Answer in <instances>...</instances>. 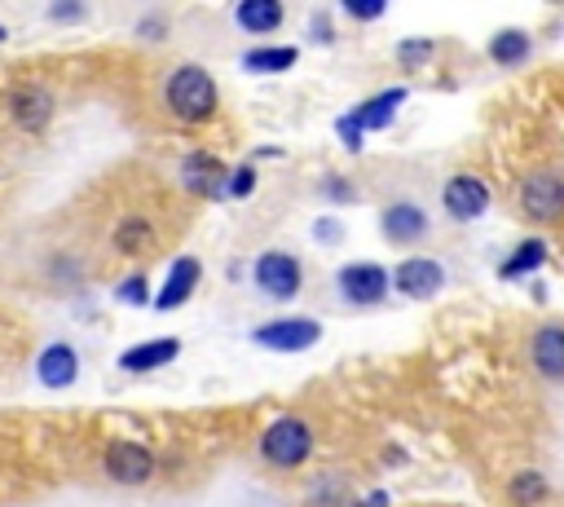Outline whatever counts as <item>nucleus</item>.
Listing matches in <instances>:
<instances>
[{"label": "nucleus", "mask_w": 564, "mask_h": 507, "mask_svg": "<svg viewBox=\"0 0 564 507\" xmlns=\"http://www.w3.org/2000/svg\"><path fill=\"white\" fill-rule=\"evenodd\" d=\"M379 234H383L388 242H397V247H410V242H423V238L432 234V220H427L423 203H414V198H392V203L379 207Z\"/></svg>", "instance_id": "nucleus-7"}, {"label": "nucleus", "mask_w": 564, "mask_h": 507, "mask_svg": "<svg viewBox=\"0 0 564 507\" xmlns=\"http://www.w3.org/2000/svg\"><path fill=\"white\" fill-rule=\"evenodd\" d=\"M282 18H286V9H282L278 0H238V4H234V22H238L247 35H269V31L282 26Z\"/></svg>", "instance_id": "nucleus-18"}, {"label": "nucleus", "mask_w": 564, "mask_h": 507, "mask_svg": "<svg viewBox=\"0 0 564 507\" xmlns=\"http://www.w3.org/2000/svg\"><path fill=\"white\" fill-rule=\"evenodd\" d=\"M546 265V242L542 238H524L502 265H498V273L502 278H524V273H533V269H542Z\"/></svg>", "instance_id": "nucleus-22"}, {"label": "nucleus", "mask_w": 564, "mask_h": 507, "mask_svg": "<svg viewBox=\"0 0 564 507\" xmlns=\"http://www.w3.org/2000/svg\"><path fill=\"white\" fill-rule=\"evenodd\" d=\"M551 498V481L542 467H520L511 481H507V503L511 507H542Z\"/></svg>", "instance_id": "nucleus-20"}, {"label": "nucleus", "mask_w": 564, "mask_h": 507, "mask_svg": "<svg viewBox=\"0 0 564 507\" xmlns=\"http://www.w3.org/2000/svg\"><path fill=\"white\" fill-rule=\"evenodd\" d=\"M313 238H317V242H339V220L322 216V220L313 225Z\"/></svg>", "instance_id": "nucleus-30"}, {"label": "nucleus", "mask_w": 564, "mask_h": 507, "mask_svg": "<svg viewBox=\"0 0 564 507\" xmlns=\"http://www.w3.org/2000/svg\"><path fill=\"white\" fill-rule=\"evenodd\" d=\"M410 97V88H401V84H392V88H383V93H375L370 101H361V106H352L344 119L366 137V132H379V128H388L392 123V115H397V106Z\"/></svg>", "instance_id": "nucleus-14"}, {"label": "nucleus", "mask_w": 564, "mask_h": 507, "mask_svg": "<svg viewBox=\"0 0 564 507\" xmlns=\"http://www.w3.org/2000/svg\"><path fill=\"white\" fill-rule=\"evenodd\" d=\"M516 207H520V216H529L538 225L560 220L564 216V176L551 172V168L524 172L520 185H516Z\"/></svg>", "instance_id": "nucleus-3"}, {"label": "nucleus", "mask_w": 564, "mask_h": 507, "mask_svg": "<svg viewBox=\"0 0 564 507\" xmlns=\"http://www.w3.org/2000/svg\"><path fill=\"white\" fill-rule=\"evenodd\" d=\"M339 503H348V489H344L339 476H322V481L308 489V507H339Z\"/></svg>", "instance_id": "nucleus-25"}, {"label": "nucleus", "mask_w": 564, "mask_h": 507, "mask_svg": "<svg viewBox=\"0 0 564 507\" xmlns=\"http://www.w3.org/2000/svg\"><path fill=\"white\" fill-rule=\"evenodd\" d=\"M445 287V265L436 256H405L392 269V291H401L405 300H432Z\"/></svg>", "instance_id": "nucleus-10"}, {"label": "nucleus", "mask_w": 564, "mask_h": 507, "mask_svg": "<svg viewBox=\"0 0 564 507\" xmlns=\"http://www.w3.org/2000/svg\"><path fill=\"white\" fill-rule=\"evenodd\" d=\"M176 353H181V339H176V335L141 339V344H132V348L119 353V370H128V375H145V370H159V366L176 362Z\"/></svg>", "instance_id": "nucleus-15"}, {"label": "nucleus", "mask_w": 564, "mask_h": 507, "mask_svg": "<svg viewBox=\"0 0 564 507\" xmlns=\"http://www.w3.org/2000/svg\"><path fill=\"white\" fill-rule=\"evenodd\" d=\"M335 132H339V141H344V150H352V154L361 150V132H357V128H352V123H348L344 115L335 119Z\"/></svg>", "instance_id": "nucleus-29"}, {"label": "nucleus", "mask_w": 564, "mask_h": 507, "mask_svg": "<svg viewBox=\"0 0 564 507\" xmlns=\"http://www.w3.org/2000/svg\"><path fill=\"white\" fill-rule=\"evenodd\" d=\"M432 53H436V40H423V35H410V40L397 44V62H401L405 71H419Z\"/></svg>", "instance_id": "nucleus-24"}, {"label": "nucleus", "mask_w": 564, "mask_h": 507, "mask_svg": "<svg viewBox=\"0 0 564 507\" xmlns=\"http://www.w3.org/2000/svg\"><path fill=\"white\" fill-rule=\"evenodd\" d=\"M251 282H256V291L260 295H269V300H295L300 295V287H304V269H300V260L291 256V251H260L256 256V265H251Z\"/></svg>", "instance_id": "nucleus-5"}, {"label": "nucleus", "mask_w": 564, "mask_h": 507, "mask_svg": "<svg viewBox=\"0 0 564 507\" xmlns=\"http://www.w3.org/2000/svg\"><path fill=\"white\" fill-rule=\"evenodd\" d=\"M251 339L269 353H304L322 339V322L317 317H269L251 331Z\"/></svg>", "instance_id": "nucleus-6"}, {"label": "nucleus", "mask_w": 564, "mask_h": 507, "mask_svg": "<svg viewBox=\"0 0 564 507\" xmlns=\"http://www.w3.org/2000/svg\"><path fill=\"white\" fill-rule=\"evenodd\" d=\"M308 31H313V40H322V44H330L335 35H330V26H326V18H313L308 22Z\"/></svg>", "instance_id": "nucleus-34"}, {"label": "nucleus", "mask_w": 564, "mask_h": 507, "mask_svg": "<svg viewBox=\"0 0 564 507\" xmlns=\"http://www.w3.org/2000/svg\"><path fill=\"white\" fill-rule=\"evenodd\" d=\"M300 62V48L295 44H260V48H247L242 53V71L251 75H282Z\"/></svg>", "instance_id": "nucleus-19"}, {"label": "nucleus", "mask_w": 564, "mask_h": 507, "mask_svg": "<svg viewBox=\"0 0 564 507\" xmlns=\"http://www.w3.org/2000/svg\"><path fill=\"white\" fill-rule=\"evenodd\" d=\"M9 115H13L18 128L40 132V128L53 119V93H48L44 84H18V88L9 93Z\"/></svg>", "instance_id": "nucleus-13"}, {"label": "nucleus", "mask_w": 564, "mask_h": 507, "mask_svg": "<svg viewBox=\"0 0 564 507\" xmlns=\"http://www.w3.org/2000/svg\"><path fill=\"white\" fill-rule=\"evenodd\" d=\"M137 35H145V40H163V18H141V22H137Z\"/></svg>", "instance_id": "nucleus-32"}, {"label": "nucleus", "mask_w": 564, "mask_h": 507, "mask_svg": "<svg viewBox=\"0 0 564 507\" xmlns=\"http://www.w3.org/2000/svg\"><path fill=\"white\" fill-rule=\"evenodd\" d=\"M198 278H203V265L194 260V256H176L172 260V269H167V282L159 287V295H154V309H181L189 295H194V287H198Z\"/></svg>", "instance_id": "nucleus-16"}, {"label": "nucleus", "mask_w": 564, "mask_h": 507, "mask_svg": "<svg viewBox=\"0 0 564 507\" xmlns=\"http://www.w3.org/2000/svg\"><path fill=\"white\" fill-rule=\"evenodd\" d=\"M529 366H533L542 379L564 384V326H560V322L533 326V335H529Z\"/></svg>", "instance_id": "nucleus-12"}, {"label": "nucleus", "mask_w": 564, "mask_h": 507, "mask_svg": "<svg viewBox=\"0 0 564 507\" xmlns=\"http://www.w3.org/2000/svg\"><path fill=\"white\" fill-rule=\"evenodd\" d=\"M441 207L449 220L467 225V220H480L485 207H489V185L471 172H454L445 185H441Z\"/></svg>", "instance_id": "nucleus-9"}, {"label": "nucleus", "mask_w": 564, "mask_h": 507, "mask_svg": "<svg viewBox=\"0 0 564 507\" xmlns=\"http://www.w3.org/2000/svg\"><path fill=\"white\" fill-rule=\"evenodd\" d=\"M485 53H489L498 66H520V62L529 57V31H520V26H502V31L489 35Z\"/></svg>", "instance_id": "nucleus-21"}, {"label": "nucleus", "mask_w": 564, "mask_h": 507, "mask_svg": "<svg viewBox=\"0 0 564 507\" xmlns=\"http://www.w3.org/2000/svg\"><path fill=\"white\" fill-rule=\"evenodd\" d=\"M163 106L172 119L181 123H203L216 115L220 106V88L212 79V71H203L198 62H181L167 79H163Z\"/></svg>", "instance_id": "nucleus-1"}, {"label": "nucleus", "mask_w": 564, "mask_h": 507, "mask_svg": "<svg viewBox=\"0 0 564 507\" xmlns=\"http://www.w3.org/2000/svg\"><path fill=\"white\" fill-rule=\"evenodd\" d=\"M115 295H119L123 304H145V300H150V287H145V278H141V273H132V278H123V282H119V291H115Z\"/></svg>", "instance_id": "nucleus-27"}, {"label": "nucleus", "mask_w": 564, "mask_h": 507, "mask_svg": "<svg viewBox=\"0 0 564 507\" xmlns=\"http://www.w3.org/2000/svg\"><path fill=\"white\" fill-rule=\"evenodd\" d=\"M115 247H119L123 256H141V251H150V247H154V229H150V220H141V216L119 220V229H115Z\"/></svg>", "instance_id": "nucleus-23"}, {"label": "nucleus", "mask_w": 564, "mask_h": 507, "mask_svg": "<svg viewBox=\"0 0 564 507\" xmlns=\"http://www.w3.org/2000/svg\"><path fill=\"white\" fill-rule=\"evenodd\" d=\"M35 375H40V384H44V388H70V384L79 379V353H75L70 344L53 339V344L40 353Z\"/></svg>", "instance_id": "nucleus-17"}, {"label": "nucleus", "mask_w": 564, "mask_h": 507, "mask_svg": "<svg viewBox=\"0 0 564 507\" xmlns=\"http://www.w3.org/2000/svg\"><path fill=\"white\" fill-rule=\"evenodd\" d=\"M335 291H339V300L352 304V309H375V304L388 300L392 273H388L383 265H375V260H352V265H344V269L335 273Z\"/></svg>", "instance_id": "nucleus-4"}, {"label": "nucleus", "mask_w": 564, "mask_h": 507, "mask_svg": "<svg viewBox=\"0 0 564 507\" xmlns=\"http://www.w3.org/2000/svg\"><path fill=\"white\" fill-rule=\"evenodd\" d=\"M225 181H229V168L207 154V150H189L181 159V185L198 198H225Z\"/></svg>", "instance_id": "nucleus-11"}, {"label": "nucleus", "mask_w": 564, "mask_h": 507, "mask_svg": "<svg viewBox=\"0 0 564 507\" xmlns=\"http://www.w3.org/2000/svg\"><path fill=\"white\" fill-rule=\"evenodd\" d=\"M154 450L141 445V441H110L106 454H101V467L115 485H145L154 476Z\"/></svg>", "instance_id": "nucleus-8"}, {"label": "nucleus", "mask_w": 564, "mask_h": 507, "mask_svg": "<svg viewBox=\"0 0 564 507\" xmlns=\"http://www.w3.org/2000/svg\"><path fill=\"white\" fill-rule=\"evenodd\" d=\"M313 454V423L304 414H278L260 432V459L273 472H295Z\"/></svg>", "instance_id": "nucleus-2"}, {"label": "nucleus", "mask_w": 564, "mask_h": 507, "mask_svg": "<svg viewBox=\"0 0 564 507\" xmlns=\"http://www.w3.org/2000/svg\"><path fill=\"white\" fill-rule=\"evenodd\" d=\"M48 18H57V22H70V18H84V4H53V9H48Z\"/></svg>", "instance_id": "nucleus-33"}, {"label": "nucleus", "mask_w": 564, "mask_h": 507, "mask_svg": "<svg viewBox=\"0 0 564 507\" xmlns=\"http://www.w3.org/2000/svg\"><path fill=\"white\" fill-rule=\"evenodd\" d=\"M344 13H348V18H357V22H370V18H379V13H383V4H352V0H348V4H344Z\"/></svg>", "instance_id": "nucleus-31"}, {"label": "nucleus", "mask_w": 564, "mask_h": 507, "mask_svg": "<svg viewBox=\"0 0 564 507\" xmlns=\"http://www.w3.org/2000/svg\"><path fill=\"white\" fill-rule=\"evenodd\" d=\"M251 190H256V168L251 163H238L229 172V181H225V198H247Z\"/></svg>", "instance_id": "nucleus-26"}, {"label": "nucleus", "mask_w": 564, "mask_h": 507, "mask_svg": "<svg viewBox=\"0 0 564 507\" xmlns=\"http://www.w3.org/2000/svg\"><path fill=\"white\" fill-rule=\"evenodd\" d=\"M322 198H330V203H352L357 190H352L348 181H339V176H326V181H322Z\"/></svg>", "instance_id": "nucleus-28"}]
</instances>
